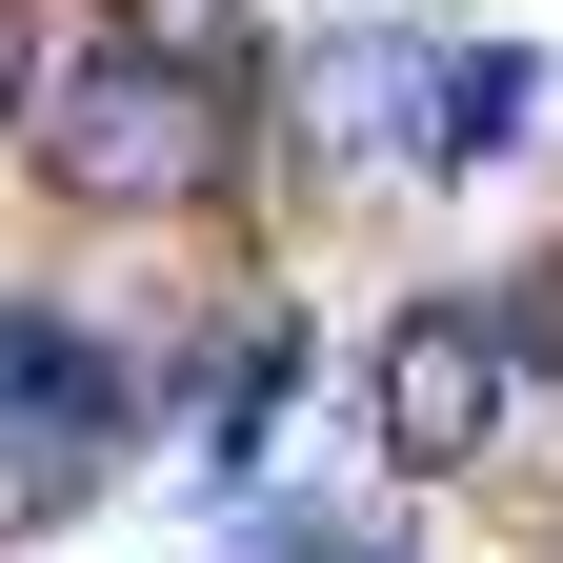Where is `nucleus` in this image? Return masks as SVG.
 <instances>
[{"label": "nucleus", "instance_id": "2", "mask_svg": "<svg viewBox=\"0 0 563 563\" xmlns=\"http://www.w3.org/2000/svg\"><path fill=\"white\" fill-rule=\"evenodd\" d=\"M504 363H523V342L483 322V302H402V322H383V463H402V483L483 463V443H504Z\"/></svg>", "mask_w": 563, "mask_h": 563}, {"label": "nucleus", "instance_id": "3", "mask_svg": "<svg viewBox=\"0 0 563 563\" xmlns=\"http://www.w3.org/2000/svg\"><path fill=\"white\" fill-rule=\"evenodd\" d=\"M402 121H422V81H402L383 41H322V60H302V141H322V162H383Z\"/></svg>", "mask_w": 563, "mask_h": 563}, {"label": "nucleus", "instance_id": "4", "mask_svg": "<svg viewBox=\"0 0 563 563\" xmlns=\"http://www.w3.org/2000/svg\"><path fill=\"white\" fill-rule=\"evenodd\" d=\"M504 121H523V60H422V141L443 162H483Z\"/></svg>", "mask_w": 563, "mask_h": 563}, {"label": "nucleus", "instance_id": "5", "mask_svg": "<svg viewBox=\"0 0 563 563\" xmlns=\"http://www.w3.org/2000/svg\"><path fill=\"white\" fill-rule=\"evenodd\" d=\"M41 81V0H0V101H21Z\"/></svg>", "mask_w": 563, "mask_h": 563}, {"label": "nucleus", "instance_id": "1", "mask_svg": "<svg viewBox=\"0 0 563 563\" xmlns=\"http://www.w3.org/2000/svg\"><path fill=\"white\" fill-rule=\"evenodd\" d=\"M41 181H60V201H201V181H222L201 60H162L141 21H101L81 60H60V101H41Z\"/></svg>", "mask_w": 563, "mask_h": 563}, {"label": "nucleus", "instance_id": "6", "mask_svg": "<svg viewBox=\"0 0 563 563\" xmlns=\"http://www.w3.org/2000/svg\"><path fill=\"white\" fill-rule=\"evenodd\" d=\"M322 563H383V543H322Z\"/></svg>", "mask_w": 563, "mask_h": 563}]
</instances>
